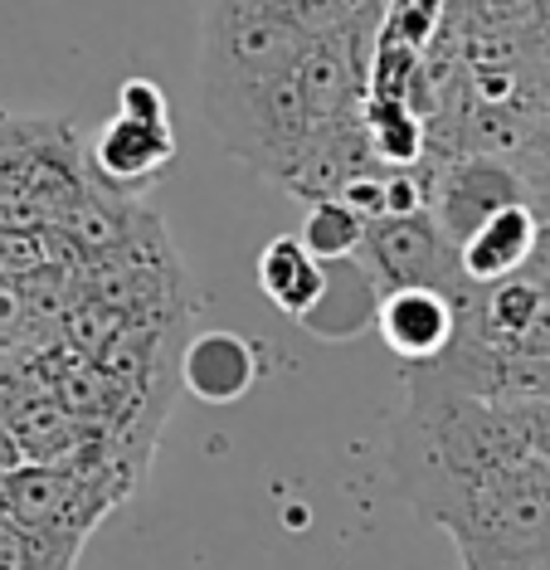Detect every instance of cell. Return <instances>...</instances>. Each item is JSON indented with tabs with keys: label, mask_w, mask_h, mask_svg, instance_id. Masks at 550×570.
Wrapping results in <instances>:
<instances>
[{
	"label": "cell",
	"mask_w": 550,
	"mask_h": 570,
	"mask_svg": "<svg viewBox=\"0 0 550 570\" xmlns=\"http://www.w3.org/2000/svg\"><path fill=\"white\" fill-rule=\"evenodd\" d=\"M527 274L541 283V288L550 293V219L541 225V239H536V254H531V264H527Z\"/></svg>",
	"instance_id": "cell-13"
},
{
	"label": "cell",
	"mask_w": 550,
	"mask_h": 570,
	"mask_svg": "<svg viewBox=\"0 0 550 570\" xmlns=\"http://www.w3.org/2000/svg\"><path fill=\"white\" fill-rule=\"evenodd\" d=\"M458 297L439 288H385L375 297L371 327L385 336V346L404 366H429L458 336Z\"/></svg>",
	"instance_id": "cell-7"
},
{
	"label": "cell",
	"mask_w": 550,
	"mask_h": 570,
	"mask_svg": "<svg viewBox=\"0 0 550 570\" xmlns=\"http://www.w3.org/2000/svg\"><path fill=\"white\" fill-rule=\"evenodd\" d=\"M531 200V186L512 157H488V151H463V157H434V186H429V219L463 244L488 215L502 205ZM536 205V200H531Z\"/></svg>",
	"instance_id": "cell-6"
},
{
	"label": "cell",
	"mask_w": 550,
	"mask_h": 570,
	"mask_svg": "<svg viewBox=\"0 0 550 570\" xmlns=\"http://www.w3.org/2000/svg\"><path fill=\"white\" fill-rule=\"evenodd\" d=\"M541 210L531 200L502 205L497 215H488L482 225L458 244V264H463L468 283H497V278H512L531 264L536 239H541Z\"/></svg>",
	"instance_id": "cell-8"
},
{
	"label": "cell",
	"mask_w": 550,
	"mask_h": 570,
	"mask_svg": "<svg viewBox=\"0 0 550 570\" xmlns=\"http://www.w3.org/2000/svg\"><path fill=\"white\" fill-rule=\"evenodd\" d=\"M478 10H488V16H502V20H521L527 16L531 0H473Z\"/></svg>",
	"instance_id": "cell-14"
},
{
	"label": "cell",
	"mask_w": 550,
	"mask_h": 570,
	"mask_svg": "<svg viewBox=\"0 0 550 570\" xmlns=\"http://www.w3.org/2000/svg\"><path fill=\"white\" fill-rule=\"evenodd\" d=\"M258 288H264V297L278 313H287L293 322H307L312 307L326 293V264L307 254L303 239H273L258 254Z\"/></svg>",
	"instance_id": "cell-10"
},
{
	"label": "cell",
	"mask_w": 550,
	"mask_h": 570,
	"mask_svg": "<svg viewBox=\"0 0 550 570\" xmlns=\"http://www.w3.org/2000/svg\"><path fill=\"white\" fill-rule=\"evenodd\" d=\"M507 414L517 420L531 459L550 463V400H507Z\"/></svg>",
	"instance_id": "cell-12"
},
{
	"label": "cell",
	"mask_w": 550,
	"mask_h": 570,
	"mask_svg": "<svg viewBox=\"0 0 550 570\" xmlns=\"http://www.w3.org/2000/svg\"><path fill=\"white\" fill-rule=\"evenodd\" d=\"M176 161V132L166 118V94L147 79H127L117 88V118L94 137L88 180L117 196H137L161 180Z\"/></svg>",
	"instance_id": "cell-4"
},
{
	"label": "cell",
	"mask_w": 550,
	"mask_h": 570,
	"mask_svg": "<svg viewBox=\"0 0 550 570\" xmlns=\"http://www.w3.org/2000/svg\"><path fill=\"white\" fill-rule=\"evenodd\" d=\"M180 381L200 400H209V405H229V400H239L248 385L258 381V356L244 336L205 332V336H195L186 346V356H180Z\"/></svg>",
	"instance_id": "cell-9"
},
{
	"label": "cell",
	"mask_w": 550,
	"mask_h": 570,
	"mask_svg": "<svg viewBox=\"0 0 550 570\" xmlns=\"http://www.w3.org/2000/svg\"><path fill=\"white\" fill-rule=\"evenodd\" d=\"M521 459H531V449L507 405L468 395L434 366H410L404 410L390 434V469L424 522L449 531L468 498Z\"/></svg>",
	"instance_id": "cell-1"
},
{
	"label": "cell",
	"mask_w": 550,
	"mask_h": 570,
	"mask_svg": "<svg viewBox=\"0 0 550 570\" xmlns=\"http://www.w3.org/2000/svg\"><path fill=\"white\" fill-rule=\"evenodd\" d=\"M307 40L273 0H205L200 6V83H248L297 69Z\"/></svg>",
	"instance_id": "cell-3"
},
{
	"label": "cell",
	"mask_w": 550,
	"mask_h": 570,
	"mask_svg": "<svg viewBox=\"0 0 550 570\" xmlns=\"http://www.w3.org/2000/svg\"><path fill=\"white\" fill-rule=\"evenodd\" d=\"M361 268L371 274L380 293L385 288H439V293H468L458 244L443 235L429 215H385L365 225L361 239Z\"/></svg>",
	"instance_id": "cell-5"
},
{
	"label": "cell",
	"mask_w": 550,
	"mask_h": 570,
	"mask_svg": "<svg viewBox=\"0 0 550 570\" xmlns=\"http://www.w3.org/2000/svg\"><path fill=\"white\" fill-rule=\"evenodd\" d=\"M312 258L322 264H346V258L361 254V239H365V219L351 210L346 200H312L307 205V219H303V235Z\"/></svg>",
	"instance_id": "cell-11"
},
{
	"label": "cell",
	"mask_w": 550,
	"mask_h": 570,
	"mask_svg": "<svg viewBox=\"0 0 550 570\" xmlns=\"http://www.w3.org/2000/svg\"><path fill=\"white\" fill-rule=\"evenodd\" d=\"M200 108L229 157L254 166L273 186H283L297 157L307 151L312 122L293 69L248 83H200Z\"/></svg>",
	"instance_id": "cell-2"
}]
</instances>
